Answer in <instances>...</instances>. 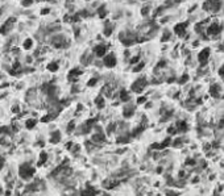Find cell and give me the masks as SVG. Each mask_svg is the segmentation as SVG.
I'll return each instance as SVG.
<instances>
[{"label": "cell", "instance_id": "obj_1", "mask_svg": "<svg viewBox=\"0 0 224 196\" xmlns=\"http://www.w3.org/2000/svg\"><path fill=\"white\" fill-rule=\"evenodd\" d=\"M35 172L36 170L31 163H21L19 167V175L23 180H31L35 176Z\"/></svg>", "mask_w": 224, "mask_h": 196}, {"label": "cell", "instance_id": "obj_2", "mask_svg": "<svg viewBox=\"0 0 224 196\" xmlns=\"http://www.w3.org/2000/svg\"><path fill=\"white\" fill-rule=\"evenodd\" d=\"M119 40L123 42V45L125 46H131V45L136 44V42L140 41V38H138L137 34H134L133 32L131 30H125V32H120V34H119Z\"/></svg>", "mask_w": 224, "mask_h": 196}, {"label": "cell", "instance_id": "obj_3", "mask_svg": "<svg viewBox=\"0 0 224 196\" xmlns=\"http://www.w3.org/2000/svg\"><path fill=\"white\" fill-rule=\"evenodd\" d=\"M52 45L54 46V48L57 49H62V48H67L70 45L69 40L65 37V36L62 34H54L52 37Z\"/></svg>", "mask_w": 224, "mask_h": 196}, {"label": "cell", "instance_id": "obj_4", "mask_svg": "<svg viewBox=\"0 0 224 196\" xmlns=\"http://www.w3.org/2000/svg\"><path fill=\"white\" fill-rule=\"evenodd\" d=\"M223 7V1H204L203 9L210 13H217Z\"/></svg>", "mask_w": 224, "mask_h": 196}, {"label": "cell", "instance_id": "obj_5", "mask_svg": "<svg viewBox=\"0 0 224 196\" xmlns=\"http://www.w3.org/2000/svg\"><path fill=\"white\" fill-rule=\"evenodd\" d=\"M148 86V80H146V78L145 76H141V78H138L137 80H134L133 83H132V86H131V89L133 91V92H142L145 89V87Z\"/></svg>", "mask_w": 224, "mask_h": 196}, {"label": "cell", "instance_id": "obj_6", "mask_svg": "<svg viewBox=\"0 0 224 196\" xmlns=\"http://www.w3.org/2000/svg\"><path fill=\"white\" fill-rule=\"evenodd\" d=\"M221 29H223V26H221L220 23H219V21H214V23H211L210 25H207L204 32L210 36H217L221 32Z\"/></svg>", "mask_w": 224, "mask_h": 196}, {"label": "cell", "instance_id": "obj_7", "mask_svg": "<svg viewBox=\"0 0 224 196\" xmlns=\"http://www.w3.org/2000/svg\"><path fill=\"white\" fill-rule=\"evenodd\" d=\"M210 55H211V50L210 48H204L202 49L199 52V54H198V62H199L200 66H206L207 62H208V58H210Z\"/></svg>", "mask_w": 224, "mask_h": 196}, {"label": "cell", "instance_id": "obj_8", "mask_svg": "<svg viewBox=\"0 0 224 196\" xmlns=\"http://www.w3.org/2000/svg\"><path fill=\"white\" fill-rule=\"evenodd\" d=\"M15 23H16V17H9L3 25H1V28H0V33H1V34H4V36L8 34V33L12 30V28H13Z\"/></svg>", "mask_w": 224, "mask_h": 196}, {"label": "cell", "instance_id": "obj_9", "mask_svg": "<svg viewBox=\"0 0 224 196\" xmlns=\"http://www.w3.org/2000/svg\"><path fill=\"white\" fill-rule=\"evenodd\" d=\"M44 183H42V180H35L33 183H31V184H28L27 187H25V192H36V191H40V189L44 188Z\"/></svg>", "mask_w": 224, "mask_h": 196}, {"label": "cell", "instance_id": "obj_10", "mask_svg": "<svg viewBox=\"0 0 224 196\" xmlns=\"http://www.w3.org/2000/svg\"><path fill=\"white\" fill-rule=\"evenodd\" d=\"M187 25L189 23H179L174 26V32H175V34L179 36V37H183V36L186 34V30H187Z\"/></svg>", "mask_w": 224, "mask_h": 196}, {"label": "cell", "instance_id": "obj_11", "mask_svg": "<svg viewBox=\"0 0 224 196\" xmlns=\"http://www.w3.org/2000/svg\"><path fill=\"white\" fill-rule=\"evenodd\" d=\"M103 63H104V66H107V67H115L117 63V59H116V57H115V54L104 55Z\"/></svg>", "mask_w": 224, "mask_h": 196}, {"label": "cell", "instance_id": "obj_12", "mask_svg": "<svg viewBox=\"0 0 224 196\" xmlns=\"http://www.w3.org/2000/svg\"><path fill=\"white\" fill-rule=\"evenodd\" d=\"M220 93H221V86L217 84V83H212L210 86V95L214 99H217V97H220Z\"/></svg>", "mask_w": 224, "mask_h": 196}, {"label": "cell", "instance_id": "obj_13", "mask_svg": "<svg viewBox=\"0 0 224 196\" xmlns=\"http://www.w3.org/2000/svg\"><path fill=\"white\" fill-rule=\"evenodd\" d=\"M82 70L79 69V67H75V69H72L71 71L69 72V75H67V78H69L70 82H76L78 80V76L82 75Z\"/></svg>", "mask_w": 224, "mask_h": 196}, {"label": "cell", "instance_id": "obj_14", "mask_svg": "<svg viewBox=\"0 0 224 196\" xmlns=\"http://www.w3.org/2000/svg\"><path fill=\"white\" fill-rule=\"evenodd\" d=\"M106 53H107V46H106V45H96V46L94 48V54L96 55V57H99V58L104 57Z\"/></svg>", "mask_w": 224, "mask_h": 196}, {"label": "cell", "instance_id": "obj_15", "mask_svg": "<svg viewBox=\"0 0 224 196\" xmlns=\"http://www.w3.org/2000/svg\"><path fill=\"white\" fill-rule=\"evenodd\" d=\"M175 130L179 132V133H185V132L189 130V125H187L186 121H183V120H179L175 122Z\"/></svg>", "mask_w": 224, "mask_h": 196}, {"label": "cell", "instance_id": "obj_16", "mask_svg": "<svg viewBox=\"0 0 224 196\" xmlns=\"http://www.w3.org/2000/svg\"><path fill=\"white\" fill-rule=\"evenodd\" d=\"M171 141H173L171 138L168 137L166 140H164V141H162L161 144H153L152 146H150V148H152V149H158V150H161V149H165V148H168L169 145H171Z\"/></svg>", "mask_w": 224, "mask_h": 196}, {"label": "cell", "instance_id": "obj_17", "mask_svg": "<svg viewBox=\"0 0 224 196\" xmlns=\"http://www.w3.org/2000/svg\"><path fill=\"white\" fill-rule=\"evenodd\" d=\"M104 141H106V134L103 132H96L92 136V141L91 142H94V144H103Z\"/></svg>", "mask_w": 224, "mask_h": 196}, {"label": "cell", "instance_id": "obj_18", "mask_svg": "<svg viewBox=\"0 0 224 196\" xmlns=\"http://www.w3.org/2000/svg\"><path fill=\"white\" fill-rule=\"evenodd\" d=\"M133 115H134V105L128 104L127 107H124V109H123V116H124V119H131Z\"/></svg>", "mask_w": 224, "mask_h": 196}, {"label": "cell", "instance_id": "obj_19", "mask_svg": "<svg viewBox=\"0 0 224 196\" xmlns=\"http://www.w3.org/2000/svg\"><path fill=\"white\" fill-rule=\"evenodd\" d=\"M98 192H99V191H98L96 188H94V187H91V186H86V188L80 192V196H95Z\"/></svg>", "mask_w": 224, "mask_h": 196}, {"label": "cell", "instance_id": "obj_20", "mask_svg": "<svg viewBox=\"0 0 224 196\" xmlns=\"http://www.w3.org/2000/svg\"><path fill=\"white\" fill-rule=\"evenodd\" d=\"M21 72H23V67H21L20 62H15V65L12 66V70H9V74H12V75H20Z\"/></svg>", "mask_w": 224, "mask_h": 196}, {"label": "cell", "instance_id": "obj_21", "mask_svg": "<svg viewBox=\"0 0 224 196\" xmlns=\"http://www.w3.org/2000/svg\"><path fill=\"white\" fill-rule=\"evenodd\" d=\"M15 132H16V128L13 126H0V134H9V136H12Z\"/></svg>", "mask_w": 224, "mask_h": 196}, {"label": "cell", "instance_id": "obj_22", "mask_svg": "<svg viewBox=\"0 0 224 196\" xmlns=\"http://www.w3.org/2000/svg\"><path fill=\"white\" fill-rule=\"evenodd\" d=\"M80 62H82L83 66H88L90 63L92 62V55H90L88 53H84L82 55V59H80Z\"/></svg>", "mask_w": 224, "mask_h": 196}, {"label": "cell", "instance_id": "obj_23", "mask_svg": "<svg viewBox=\"0 0 224 196\" xmlns=\"http://www.w3.org/2000/svg\"><path fill=\"white\" fill-rule=\"evenodd\" d=\"M59 141H61V133H59L58 130L53 132L52 136H50V142H52V144H58Z\"/></svg>", "mask_w": 224, "mask_h": 196}, {"label": "cell", "instance_id": "obj_24", "mask_svg": "<svg viewBox=\"0 0 224 196\" xmlns=\"http://www.w3.org/2000/svg\"><path fill=\"white\" fill-rule=\"evenodd\" d=\"M119 96H120L121 101H129V100H131V96H129V93H128L127 89H120Z\"/></svg>", "mask_w": 224, "mask_h": 196}, {"label": "cell", "instance_id": "obj_25", "mask_svg": "<svg viewBox=\"0 0 224 196\" xmlns=\"http://www.w3.org/2000/svg\"><path fill=\"white\" fill-rule=\"evenodd\" d=\"M131 137H132L131 134L125 133V134H123V136H119L116 141L119 142V144H127V142H129V138H131Z\"/></svg>", "mask_w": 224, "mask_h": 196}, {"label": "cell", "instance_id": "obj_26", "mask_svg": "<svg viewBox=\"0 0 224 196\" xmlns=\"http://www.w3.org/2000/svg\"><path fill=\"white\" fill-rule=\"evenodd\" d=\"M96 12H98V15H99V17H106L107 16V7L106 5H100L99 8L96 9Z\"/></svg>", "mask_w": 224, "mask_h": 196}, {"label": "cell", "instance_id": "obj_27", "mask_svg": "<svg viewBox=\"0 0 224 196\" xmlns=\"http://www.w3.org/2000/svg\"><path fill=\"white\" fill-rule=\"evenodd\" d=\"M95 104L98 105V108H104V105H106V101H104V97L102 96V95H99V96L95 99Z\"/></svg>", "mask_w": 224, "mask_h": 196}, {"label": "cell", "instance_id": "obj_28", "mask_svg": "<svg viewBox=\"0 0 224 196\" xmlns=\"http://www.w3.org/2000/svg\"><path fill=\"white\" fill-rule=\"evenodd\" d=\"M36 124H37V120H36V119H29V120H27V122H25V126H27L28 129H33V128L36 126Z\"/></svg>", "mask_w": 224, "mask_h": 196}, {"label": "cell", "instance_id": "obj_29", "mask_svg": "<svg viewBox=\"0 0 224 196\" xmlns=\"http://www.w3.org/2000/svg\"><path fill=\"white\" fill-rule=\"evenodd\" d=\"M46 159H48V153L42 152L41 154H40V159H38V163H37V165L38 166H42L45 162H46Z\"/></svg>", "mask_w": 224, "mask_h": 196}, {"label": "cell", "instance_id": "obj_30", "mask_svg": "<svg viewBox=\"0 0 224 196\" xmlns=\"http://www.w3.org/2000/svg\"><path fill=\"white\" fill-rule=\"evenodd\" d=\"M112 30H114V26L112 25H106V28H104V30H103V34L106 36V37H110L111 33H112Z\"/></svg>", "mask_w": 224, "mask_h": 196}, {"label": "cell", "instance_id": "obj_31", "mask_svg": "<svg viewBox=\"0 0 224 196\" xmlns=\"http://www.w3.org/2000/svg\"><path fill=\"white\" fill-rule=\"evenodd\" d=\"M46 69H48L49 71L55 72L57 70H58V63H57V62H52V63H49V65L46 66Z\"/></svg>", "mask_w": 224, "mask_h": 196}, {"label": "cell", "instance_id": "obj_32", "mask_svg": "<svg viewBox=\"0 0 224 196\" xmlns=\"http://www.w3.org/2000/svg\"><path fill=\"white\" fill-rule=\"evenodd\" d=\"M170 38H171V33H170V30H168V29H166V30L164 32V34H162L161 41L162 42H166V41H169Z\"/></svg>", "mask_w": 224, "mask_h": 196}, {"label": "cell", "instance_id": "obj_33", "mask_svg": "<svg viewBox=\"0 0 224 196\" xmlns=\"http://www.w3.org/2000/svg\"><path fill=\"white\" fill-rule=\"evenodd\" d=\"M32 46H33V40H32V38H27L24 41V44H23V48L28 50V49H31Z\"/></svg>", "mask_w": 224, "mask_h": 196}, {"label": "cell", "instance_id": "obj_34", "mask_svg": "<svg viewBox=\"0 0 224 196\" xmlns=\"http://www.w3.org/2000/svg\"><path fill=\"white\" fill-rule=\"evenodd\" d=\"M149 12H150V5H148V4L141 8V15H142V16H148Z\"/></svg>", "mask_w": 224, "mask_h": 196}, {"label": "cell", "instance_id": "obj_35", "mask_svg": "<svg viewBox=\"0 0 224 196\" xmlns=\"http://www.w3.org/2000/svg\"><path fill=\"white\" fill-rule=\"evenodd\" d=\"M185 163H186V166H197V159L194 158H187L186 161H185Z\"/></svg>", "mask_w": 224, "mask_h": 196}, {"label": "cell", "instance_id": "obj_36", "mask_svg": "<svg viewBox=\"0 0 224 196\" xmlns=\"http://www.w3.org/2000/svg\"><path fill=\"white\" fill-rule=\"evenodd\" d=\"M74 129H75V121H70L69 122V125H67V133H72V130H74Z\"/></svg>", "mask_w": 224, "mask_h": 196}, {"label": "cell", "instance_id": "obj_37", "mask_svg": "<svg viewBox=\"0 0 224 196\" xmlns=\"http://www.w3.org/2000/svg\"><path fill=\"white\" fill-rule=\"evenodd\" d=\"M144 66H145V62H140L138 65L134 66V69H133V72H138V71H141L142 69H144Z\"/></svg>", "mask_w": 224, "mask_h": 196}, {"label": "cell", "instance_id": "obj_38", "mask_svg": "<svg viewBox=\"0 0 224 196\" xmlns=\"http://www.w3.org/2000/svg\"><path fill=\"white\" fill-rule=\"evenodd\" d=\"M189 78H190V76L187 75V74H183V75L181 76V79L178 80V83H179V84H185V83L189 80Z\"/></svg>", "mask_w": 224, "mask_h": 196}, {"label": "cell", "instance_id": "obj_39", "mask_svg": "<svg viewBox=\"0 0 224 196\" xmlns=\"http://www.w3.org/2000/svg\"><path fill=\"white\" fill-rule=\"evenodd\" d=\"M173 142V146H174V148H181V146H182V140H181V138H177V140H174V141H171Z\"/></svg>", "mask_w": 224, "mask_h": 196}, {"label": "cell", "instance_id": "obj_40", "mask_svg": "<svg viewBox=\"0 0 224 196\" xmlns=\"http://www.w3.org/2000/svg\"><path fill=\"white\" fill-rule=\"evenodd\" d=\"M115 128H116V124H111V125H108V126H107V134L114 133Z\"/></svg>", "mask_w": 224, "mask_h": 196}, {"label": "cell", "instance_id": "obj_41", "mask_svg": "<svg viewBox=\"0 0 224 196\" xmlns=\"http://www.w3.org/2000/svg\"><path fill=\"white\" fill-rule=\"evenodd\" d=\"M96 83H98V78H91V80H88V83H87V86L92 87V86H95Z\"/></svg>", "mask_w": 224, "mask_h": 196}, {"label": "cell", "instance_id": "obj_42", "mask_svg": "<svg viewBox=\"0 0 224 196\" xmlns=\"http://www.w3.org/2000/svg\"><path fill=\"white\" fill-rule=\"evenodd\" d=\"M21 5H23V7H31V5H33V1H32V0L31 1H25L24 0V1H21Z\"/></svg>", "mask_w": 224, "mask_h": 196}, {"label": "cell", "instance_id": "obj_43", "mask_svg": "<svg viewBox=\"0 0 224 196\" xmlns=\"http://www.w3.org/2000/svg\"><path fill=\"white\" fill-rule=\"evenodd\" d=\"M4 163H5V159H4V157L0 155V171H1V169L4 167Z\"/></svg>", "mask_w": 224, "mask_h": 196}, {"label": "cell", "instance_id": "obj_44", "mask_svg": "<svg viewBox=\"0 0 224 196\" xmlns=\"http://www.w3.org/2000/svg\"><path fill=\"white\" fill-rule=\"evenodd\" d=\"M145 101H146V97L145 96H141V97H138L137 99V104H144Z\"/></svg>", "mask_w": 224, "mask_h": 196}, {"label": "cell", "instance_id": "obj_45", "mask_svg": "<svg viewBox=\"0 0 224 196\" xmlns=\"http://www.w3.org/2000/svg\"><path fill=\"white\" fill-rule=\"evenodd\" d=\"M140 61V55H134L133 58L131 59V63H136V62H138Z\"/></svg>", "mask_w": 224, "mask_h": 196}, {"label": "cell", "instance_id": "obj_46", "mask_svg": "<svg viewBox=\"0 0 224 196\" xmlns=\"http://www.w3.org/2000/svg\"><path fill=\"white\" fill-rule=\"evenodd\" d=\"M217 128H220V129H223V128H224V117H223V119H220V121L217 122Z\"/></svg>", "mask_w": 224, "mask_h": 196}, {"label": "cell", "instance_id": "obj_47", "mask_svg": "<svg viewBox=\"0 0 224 196\" xmlns=\"http://www.w3.org/2000/svg\"><path fill=\"white\" fill-rule=\"evenodd\" d=\"M166 196H178V193L175 191H168L166 192Z\"/></svg>", "mask_w": 224, "mask_h": 196}, {"label": "cell", "instance_id": "obj_48", "mask_svg": "<svg viewBox=\"0 0 224 196\" xmlns=\"http://www.w3.org/2000/svg\"><path fill=\"white\" fill-rule=\"evenodd\" d=\"M217 72H219V75H220L221 78H224V65L221 66L220 69H219V71H217Z\"/></svg>", "mask_w": 224, "mask_h": 196}, {"label": "cell", "instance_id": "obj_49", "mask_svg": "<svg viewBox=\"0 0 224 196\" xmlns=\"http://www.w3.org/2000/svg\"><path fill=\"white\" fill-rule=\"evenodd\" d=\"M166 66V61H161V62L157 65V69H161V67H165Z\"/></svg>", "mask_w": 224, "mask_h": 196}, {"label": "cell", "instance_id": "obj_50", "mask_svg": "<svg viewBox=\"0 0 224 196\" xmlns=\"http://www.w3.org/2000/svg\"><path fill=\"white\" fill-rule=\"evenodd\" d=\"M19 109H20V108H19L17 105H15V107L12 108V112H13V113H19Z\"/></svg>", "mask_w": 224, "mask_h": 196}, {"label": "cell", "instance_id": "obj_51", "mask_svg": "<svg viewBox=\"0 0 224 196\" xmlns=\"http://www.w3.org/2000/svg\"><path fill=\"white\" fill-rule=\"evenodd\" d=\"M179 178H185V171H179Z\"/></svg>", "mask_w": 224, "mask_h": 196}, {"label": "cell", "instance_id": "obj_52", "mask_svg": "<svg viewBox=\"0 0 224 196\" xmlns=\"http://www.w3.org/2000/svg\"><path fill=\"white\" fill-rule=\"evenodd\" d=\"M42 15H46V13H49V9L46 8V9H42V12H41Z\"/></svg>", "mask_w": 224, "mask_h": 196}, {"label": "cell", "instance_id": "obj_53", "mask_svg": "<svg viewBox=\"0 0 224 196\" xmlns=\"http://www.w3.org/2000/svg\"><path fill=\"white\" fill-rule=\"evenodd\" d=\"M198 180H199V178H194V179H193V183H195V182H198Z\"/></svg>", "mask_w": 224, "mask_h": 196}, {"label": "cell", "instance_id": "obj_54", "mask_svg": "<svg viewBox=\"0 0 224 196\" xmlns=\"http://www.w3.org/2000/svg\"><path fill=\"white\" fill-rule=\"evenodd\" d=\"M157 172H162V167H158V169H157Z\"/></svg>", "mask_w": 224, "mask_h": 196}, {"label": "cell", "instance_id": "obj_55", "mask_svg": "<svg viewBox=\"0 0 224 196\" xmlns=\"http://www.w3.org/2000/svg\"><path fill=\"white\" fill-rule=\"evenodd\" d=\"M1 15H3V9H1V8H0V16H1Z\"/></svg>", "mask_w": 224, "mask_h": 196}, {"label": "cell", "instance_id": "obj_56", "mask_svg": "<svg viewBox=\"0 0 224 196\" xmlns=\"http://www.w3.org/2000/svg\"><path fill=\"white\" fill-rule=\"evenodd\" d=\"M104 196H110V195H108V193H106V195H104Z\"/></svg>", "mask_w": 224, "mask_h": 196}, {"label": "cell", "instance_id": "obj_57", "mask_svg": "<svg viewBox=\"0 0 224 196\" xmlns=\"http://www.w3.org/2000/svg\"><path fill=\"white\" fill-rule=\"evenodd\" d=\"M27 196H33V195H27Z\"/></svg>", "mask_w": 224, "mask_h": 196}, {"label": "cell", "instance_id": "obj_58", "mask_svg": "<svg viewBox=\"0 0 224 196\" xmlns=\"http://www.w3.org/2000/svg\"><path fill=\"white\" fill-rule=\"evenodd\" d=\"M0 79H1V76H0Z\"/></svg>", "mask_w": 224, "mask_h": 196}]
</instances>
